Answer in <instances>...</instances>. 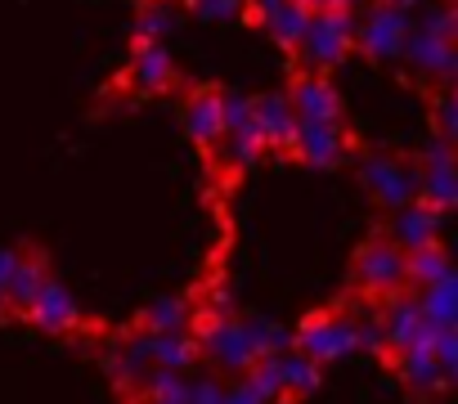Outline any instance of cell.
I'll list each match as a JSON object with an SVG mask.
<instances>
[{
	"mask_svg": "<svg viewBox=\"0 0 458 404\" xmlns=\"http://www.w3.org/2000/svg\"><path fill=\"white\" fill-rule=\"evenodd\" d=\"M5 310H10V306H5V292H0V315H5Z\"/></svg>",
	"mask_w": 458,
	"mask_h": 404,
	"instance_id": "83f0119b",
	"label": "cell"
},
{
	"mask_svg": "<svg viewBox=\"0 0 458 404\" xmlns=\"http://www.w3.org/2000/svg\"><path fill=\"white\" fill-rule=\"evenodd\" d=\"M404 55L431 77H454V63H458L454 59V10H440L422 28H413L404 41Z\"/></svg>",
	"mask_w": 458,
	"mask_h": 404,
	"instance_id": "5b68a950",
	"label": "cell"
},
{
	"mask_svg": "<svg viewBox=\"0 0 458 404\" xmlns=\"http://www.w3.org/2000/svg\"><path fill=\"white\" fill-rule=\"evenodd\" d=\"M50 279V265H46V257L41 252H28V257H19V270L10 274V283H5V306L10 310H28V301L41 292V283Z\"/></svg>",
	"mask_w": 458,
	"mask_h": 404,
	"instance_id": "ac0fdd59",
	"label": "cell"
},
{
	"mask_svg": "<svg viewBox=\"0 0 458 404\" xmlns=\"http://www.w3.org/2000/svg\"><path fill=\"white\" fill-rule=\"evenodd\" d=\"M275 377L284 395H310L319 386V364L306 359L301 350H279L275 355Z\"/></svg>",
	"mask_w": 458,
	"mask_h": 404,
	"instance_id": "d6986e66",
	"label": "cell"
},
{
	"mask_svg": "<svg viewBox=\"0 0 458 404\" xmlns=\"http://www.w3.org/2000/svg\"><path fill=\"white\" fill-rule=\"evenodd\" d=\"M293 5H301V10H310V14H315V0H293Z\"/></svg>",
	"mask_w": 458,
	"mask_h": 404,
	"instance_id": "4316f807",
	"label": "cell"
},
{
	"mask_svg": "<svg viewBox=\"0 0 458 404\" xmlns=\"http://www.w3.org/2000/svg\"><path fill=\"white\" fill-rule=\"evenodd\" d=\"M377 328H382V359L391 364L400 350H409L413 341H422L427 332H431V324L422 319V310H418V297H404V292H395L391 297V306H386V315L377 319Z\"/></svg>",
	"mask_w": 458,
	"mask_h": 404,
	"instance_id": "52a82bcc",
	"label": "cell"
},
{
	"mask_svg": "<svg viewBox=\"0 0 458 404\" xmlns=\"http://www.w3.org/2000/svg\"><path fill=\"white\" fill-rule=\"evenodd\" d=\"M288 108L297 113V122H342V95L324 72H301L293 81Z\"/></svg>",
	"mask_w": 458,
	"mask_h": 404,
	"instance_id": "9c48e42d",
	"label": "cell"
},
{
	"mask_svg": "<svg viewBox=\"0 0 458 404\" xmlns=\"http://www.w3.org/2000/svg\"><path fill=\"white\" fill-rule=\"evenodd\" d=\"M431 359H436V368L454 382V373H458V332H454V328H436V337H431Z\"/></svg>",
	"mask_w": 458,
	"mask_h": 404,
	"instance_id": "7402d4cb",
	"label": "cell"
},
{
	"mask_svg": "<svg viewBox=\"0 0 458 404\" xmlns=\"http://www.w3.org/2000/svg\"><path fill=\"white\" fill-rule=\"evenodd\" d=\"M436 117H440V139H454L458 135V113H454V99L449 95L436 99Z\"/></svg>",
	"mask_w": 458,
	"mask_h": 404,
	"instance_id": "d4e9b609",
	"label": "cell"
},
{
	"mask_svg": "<svg viewBox=\"0 0 458 404\" xmlns=\"http://www.w3.org/2000/svg\"><path fill=\"white\" fill-rule=\"evenodd\" d=\"M360 341H355V319L351 315H337V310H324V315H310L301 319V328L293 332V350H301L306 359L315 364H333L342 355H351Z\"/></svg>",
	"mask_w": 458,
	"mask_h": 404,
	"instance_id": "3957f363",
	"label": "cell"
},
{
	"mask_svg": "<svg viewBox=\"0 0 458 404\" xmlns=\"http://www.w3.org/2000/svg\"><path fill=\"white\" fill-rule=\"evenodd\" d=\"M252 122H257L266 148H284V153H293L297 113L288 108V95H261V99H252Z\"/></svg>",
	"mask_w": 458,
	"mask_h": 404,
	"instance_id": "4fadbf2b",
	"label": "cell"
},
{
	"mask_svg": "<svg viewBox=\"0 0 458 404\" xmlns=\"http://www.w3.org/2000/svg\"><path fill=\"white\" fill-rule=\"evenodd\" d=\"M355 283H360L364 297H377V301L404 292L409 288L404 283V248L395 239H386V234L369 239L360 248V257H355Z\"/></svg>",
	"mask_w": 458,
	"mask_h": 404,
	"instance_id": "7a4b0ae2",
	"label": "cell"
},
{
	"mask_svg": "<svg viewBox=\"0 0 458 404\" xmlns=\"http://www.w3.org/2000/svg\"><path fill=\"white\" fill-rule=\"evenodd\" d=\"M395 5H404V10H409V5H413V0H395Z\"/></svg>",
	"mask_w": 458,
	"mask_h": 404,
	"instance_id": "f1b7e54d",
	"label": "cell"
},
{
	"mask_svg": "<svg viewBox=\"0 0 458 404\" xmlns=\"http://www.w3.org/2000/svg\"><path fill=\"white\" fill-rule=\"evenodd\" d=\"M184 126L198 144H216L225 139V113H220V95L216 90H198L189 104H184Z\"/></svg>",
	"mask_w": 458,
	"mask_h": 404,
	"instance_id": "9a60e30c",
	"label": "cell"
},
{
	"mask_svg": "<svg viewBox=\"0 0 458 404\" xmlns=\"http://www.w3.org/2000/svg\"><path fill=\"white\" fill-rule=\"evenodd\" d=\"M189 5L202 19H234V14H243V0H189Z\"/></svg>",
	"mask_w": 458,
	"mask_h": 404,
	"instance_id": "cb8c5ba5",
	"label": "cell"
},
{
	"mask_svg": "<svg viewBox=\"0 0 458 404\" xmlns=\"http://www.w3.org/2000/svg\"><path fill=\"white\" fill-rule=\"evenodd\" d=\"M409 32H413L409 10L395 5V0H382V5H377L364 23H355V46H360L369 59L382 63V59H400V55H404Z\"/></svg>",
	"mask_w": 458,
	"mask_h": 404,
	"instance_id": "277c9868",
	"label": "cell"
},
{
	"mask_svg": "<svg viewBox=\"0 0 458 404\" xmlns=\"http://www.w3.org/2000/svg\"><path fill=\"white\" fill-rule=\"evenodd\" d=\"M418 198L427 207H436L440 216L458 202V171H454V148L449 139H431L427 144V157H422V171H418Z\"/></svg>",
	"mask_w": 458,
	"mask_h": 404,
	"instance_id": "8992f818",
	"label": "cell"
},
{
	"mask_svg": "<svg viewBox=\"0 0 458 404\" xmlns=\"http://www.w3.org/2000/svg\"><path fill=\"white\" fill-rule=\"evenodd\" d=\"M171 77H175L171 55H166L157 41H140V50H135V81H140L144 90H166Z\"/></svg>",
	"mask_w": 458,
	"mask_h": 404,
	"instance_id": "ffe728a7",
	"label": "cell"
},
{
	"mask_svg": "<svg viewBox=\"0 0 458 404\" xmlns=\"http://www.w3.org/2000/svg\"><path fill=\"white\" fill-rule=\"evenodd\" d=\"M41 332H77L81 328V310H77V301L64 292V283H55V279H46L41 283V292L28 301V310H23Z\"/></svg>",
	"mask_w": 458,
	"mask_h": 404,
	"instance_id": "30bf717a",
	"label": "cell"
},
{
	"mask_svg": "<svg viewBox=\"0 0 458 404\" xmlns=\"http://www.w3.org/2000/svg\"><path fill=\"white\" fill-rule=\"evenodd\" d=\"M297 46H301V59H306L310 72L337 68L355 50V19H351V10H315Z\"/></svg>",
	"mask_w": 458,
	"mask_h": 404,
	"instance_id": "6da1fadb",
	"label": "cell"
},
{
	"mask_svg": "<svg viewBox=\"0 0 458 404\" xmlns=\"http://www.w3.org/2000/svg\"><path fill=\"white\" fill-rule=\"evenodd\" d=\"M252 19L279 41V46H297L306 23H310V10L293 5V0H252Z\"/></svg>",
	"mask_w": 458,
	"mask_h": 404,
	"instance_id": "5bb4252c",
	"label": "cell"
},
{
	"mask_svg": "<svg viewBox=\"0 0 458 404\" xmlns=\"http://www.w3.org/2000/svg\"><path fill=\"white\" fill-rule=\"evenodd\" d=\"M171 23H175L171 5H153V10H144V19H140L135 37H140V41H157L162 32H171Z\"/></svg>",
	"mask_w": 458,
	"mask_h": 404,
	"instance_id": "603a6c76",
	"label": "cell"
},
{
	"mask_svg": "<svg viewBox=\"0 0 458 404\" xmlns=\"http://www.w3.org/2000/svg\"><path fill=\"white\" fill-rule=\"evenodd\" d=\"M189 324H193V315H189V301L184 297H162V301H153L135 319L140 332H184Z\"/></svg>",
	"mask_w": 458,
	"mask_h": 404,
	"instance_id": "44dd1931",
	"label": "cell"
},
{
	"mask_svg": "<svg viewBox=\"0 0 458 404\" xmlns=\"http://www.w3.org/2000/svg\"><path fill=\"white\" fill-rule=\"evenodd\" d=\"M19 257H23V252H0V292H5V283H10V274L19 270Z\"/></svg>",
	"mask_w": 458,
	"mask_h": 404,
	"instance_id": "484cf974",
	"label": "cell"
},
{
	"mask_svg": "<svg viewBox=\"0 0 458 404\" xmlns=\"http://www.w3.org/2000/svg\"><path fill=\"white\" fill-rule=\"evenodd\" d=\"M418 310L431 328H454V319H458V279L445 274V279L418 288Z\"/></svg>",
	"mask_w": 458,
	"mask_h": 404,
	"instance_id": "2e32d148",
	"label": "cell"
},
{
	"mask_svg": "<svg viewBox=\"0 0 458 404\" xmlns=\"http://www.w3.org/2000/svg\"><path fill=\"white\" fill-rule=\"evenodd\" d=\"M293 153L310 166H337L346 157V135L337 122H297Z\"/></svg>",
	"mask_w": 458,
	"mask_h": 404,
	"instance_id": "8fae6325",
	"label": "cell"
},
{
	"mask_svg": "<svg viewBox=\"0 0 458 404\" xmlns=\"http://www.w3.org/2000/svg\"><path fill=\"white\" fill-rule=\"evenodd\" d=\"M445 274H454V261H449V252L440 248V239L404 252V283L427 288V283H436V279H445Z\"/></svg>",
	"mask_w": 458,
	"mask_h": 404,
	"instance_id": "e0dca14e",
	"label": "cell"
},
{
	"mask_svg": "<svg viewBox=\"0 0 458 404\" xmlns=\"http://www.w3.org/2000/svg\"><path fill=\"white\" fill-rule=\"evenodd\" d=\"M440 221H445V216H440L436 207H427L422 198H413V202H404V207H395V216H391V234H386V239H395V243L409 252V248L436 243Z\"/></svg>",
	"mask_w": 458,
	"mask_h": 404,
	"instance_id": "7c38bea8",
	"label": "cell"
},
{
	"mask_svg": "<svg viewBox=\"0 0 458 404\" xmlns=\"http://www.w3.org/2000/svg\"><path fill=\"white\" fill-rule=\"evenodd\" d=\"M364 184H369V193L382 202V207H391V212L418 198V171H409L395 157H369L364 162Z\"/></svg>",
	"mask_w": 458,
	"mask_h": 404,
	"instance_id": "ba28073f",
	"label": "cell"
}]
</instances>
